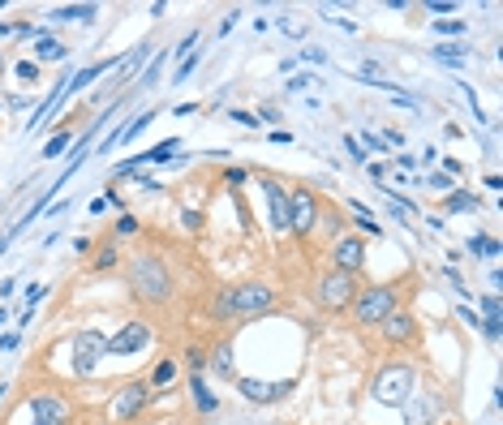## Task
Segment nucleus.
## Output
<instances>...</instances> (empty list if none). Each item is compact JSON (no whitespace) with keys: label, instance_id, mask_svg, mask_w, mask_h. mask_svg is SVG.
<instances>
[{"label":"nucleus","instance_id":"nucleus-1","mask_svg":"<svg viewBox=\"0 0 503 425\" xmlns=\"http://www.w3.org/2000/svg\"><path fill=\"white\" fill-rule=\"evenodd\" d=\"M129 283H133V292L151 305H163L173 297V275H168L163 258H155V254H138L129 262Z\"/></svg>","mask_w":503,"mask_h":425},{"label":"nucleus","instance_id":"nucleus-2","mask_svg":"<svg viewBox=\"0 0 503 425\" xmlns=\"http://www.w3.org/2000/svg\"><path fill=\"white\" fill-rule=\"evenodd\" d=\"M276 305V292L267 283H237V288H224L215 301L220 318H258Z\"/></svg>","mask_w":503,"mask_h":425},{"label":"nucleus","instance_id":"nucleus-3","mask_svg":"<svg viewBox=\"0 0 503 425\" xmlns=\"http://www.w3.org/2000/svg\"><path fill=\"white\" fill-rule=\"evenodd\" d=\"M370 396H375L379 404H387V408H405V404L413 400V370H409L405 361L383 365L379 378L370 382Z\"/></svg>","mask_w":503,"mask_h":425},{"label":"nucleus","instance_id":"nucleus-4","mask_svg":"<svg viewBox=\"0 0 503 425\" xmlns=\"http://www.w3.org/2000/svg\"><path fill=\"white\" fill-rule=\"evenodd\" d=\"M400 301V283H379V288H357L353 297V318L361 327H379L383 318L396 309Z\"/></svg>","mask_w":503,"mask_h":425},{"label":"nucleus","instance_id":"nucleus-5","mask_svg":"<svg viewBox=\"0 0 503 425\" xmlns=\"http://www.w3.org/2000/svg\"><path fill=\"white\" fill-rule=\"evenodd\" d=\"M108 357V335L104 331H95V327H82L78 335H74V374L78 378H86V374H95V365Z\"/></svg>","mask_w":503,"mask_h":425},{"label":"nucleus","instance_id":"nucleus-6","mask_svg":"<svg viewBox=\"0 0 503 425\" xmlns=\"http://www.w3.org/2000/svg\"><path fill=\"white\" fill-rule=\"evenodd\" d=\"M314 297H318L323 309H344V305H353V297H357V283H353V275H344V271H327V275L314 283Z\"/></svg>","mask_w":503,"mask_h":425},{"label":"nucleus","instance_id":"nucleus-7","mask_svg":"<svg viewBox=\"0 0 503 425\" xmlns=\"http://www.w3.org/2000/svg\"><path fill=\"white\" fill-rule=\"evenodd\" d=\"M26 412H30V425H69V417H74L69 400H65L60 391H39V396H30Z\"/></svg>","mask_w":503,"mask_h":425},{"label":"nucleus","instance_id":"nucleus-8","mask_svg":"<svg viewBox=\"0 0 503 425\" xmlns=\"http://www.w3.org/2000/svg\"><path fill=\"white\" fill-rule=\"evenodd\" d=\"M288 228H293L297 236H310V232L318 228V198H314L306 185L288 194Z\"/></svg>","mask_w":503,"mask_h":425},{"label":"nucleus","instance_id":"nucleus-9","mask_svg":"<svg viewBox=\"0 0 503 425\" xmlns=\"http://www.w3.org/2000/svg\"><path fill=\"white\" fill-rule=\"evenodd\" d=\"M147 404H151V386H147V382H129V386H121L116 400H112V421H129V417H138Z\"/></svg>","mask_w":503,"mask_h":425},{"label":"nucleus","instance_id":"nucleus-10","mask_svg":"<svg viewBox=\"0 0 503 425\" xmlns=\"http://www.w3.org/2000/svg\"><path fill=\"white\" fill-rule=\"evenodd\" d=\"M147 344H151V327H147V323H125L116 335H108V352H116V357L142 352Z\"/></svg>","mask_w":503,"mask_h":425},{"label":"nucleus","instance_id":"nucleus-11","mask_svg":"<svg viewBox=\"0 0 503 425\" xmlns=\"http://www.w3.org/2000/svg\"><path fill=\"white\" fill-rule=\"evenodd\" d=\"M293 378H284V382H258V378H237V391L246 396V400H254V404H271V400H284L288 391H293Z\"/></svg>","mask_w":503,"mask_h":425},{"label":"nucleus","instance_id":"nucleus-12","mask_svg":"<svg viewBox=\"0 0 503 425\" xmlns=\"http://www.w3.org/2000/svg\"><path fill=\"white\" fill-rule=\"evenodd\" d=\"M331 258H335V271H344V275L361 271V267H365V245H361V236H335Z\"/></svg>","mask_w":503,"mask_h":425},{"label":"nucleus","instance_id":"nucleus-13","mask_svg":"<svg viewBox=\"0 0 503 425\" xmlns=\"http://www.w3.org/2000/svg\"><path fill=\"white\" fill-rule=\"evenodd\" d=\"M262 194H267V206H271V228L288 232V189L276 176H262Z\"/></svg>","mask_w":503,"mask_h":425},{"label":"nucleus","instance_id":"nucleus-14","mask_svg":"<svg viewBox=\"0 0 503 425\" xmlns=\"http://www.w3.org/2000/svg\"><path fill=\"white\" fill-rule=\"evenodd\" d=\"M379 327H383V339H387V344H409V339H417V323H413V313L391 309Z\"/></svg>","mask_w":503,"mask_h":425},{"label":"nucleus","instance_id":"nucleus-15","mask_svg":"<svg viewBox=\"0 0 503 425\" xmlns=\"http://www.w3.org/2000/svg\"><path fill=\"white\" fill-rule=\"evenodd\" d=\"M349 210H353V228H357V232H365V236H383V224L375 220V210L365 206V202L349 198Z\"/></svg>","mask_w":503,"mask_h":425},{"label":"nucleus","instance_id":"nucleus-16","mask_svg":"<svg viewBox=\"0 0 503 425\" xmlns=\"http://www.w3.org/2000/svg\"><path fill=\"white\" fill-rule=\"evenodd\" d=\"M69 56V48H65L60 39H52V34H39V43H35V65H56Z\"/></svg>","mask_w":503,"mask_h":425},{"label":"nucleus","instance_id":"nucleus-17","mask_svg":"<svg viewBox=\"0 0 503 425\" xmlns=\"http://www.w3.org/2000/svg\"><path fill=\"white\" fill-rule=\"evenodd\" d=\"M189 400H194L198 412H215V408H220V400L211 396V386L203 382V374H194V378H189Z\"/></svg>","mask_w":503,"mask_h":425},{"label":"nucleus","instance_id":"nucleus-18","mask_svg":"<svg viewBox=\"0 0 503 425\" xmlns=\"http://www.w3.org/2000/svg\"><path fill=\"white\" fill-rule=\"evenodd\" d=\"M48 18H52V22H90V18H99V9H95V5H60V9H52Z\"/></svg>","mask_w":503,"mask_h":425},{"label":"nucleus","instance_id":"nucleus-19","mask_svg":"<svg viewBox=\"0 0 503 425\" xmlns=\"http://www.w3.org/2000/svg\"><path fill=\"white\" fill-rule=\"evenodd\" d=\"M207 365L215 370V374H224V378H232V344L224 339V344H215V352L207 357Z\"/></svg>","mask_w":503,"mask_h":425},{"label":"nucleus","instance_id":"nucleus-20","mask_svg":"<svg viewBox=\"0 0 503 425\" xmlns=\"http://www.w3.org/2000/svg\"><path fill=\"white\" fill-rule=\"evenodd\" d=\"M482 202H478V194H469V189H452L448 194V202H443V210L452 215V210H478Z\"/></svg>","mask_w":503,"mask_h":425},{"label":"nucleus","instance_id":"nucleus-21","mask_svg":"<svg viewBox=\"0 0 503 425\" xmlns=\"http://www.w3.org/2000/svg\"><path fill=\"white\" fill-rule=\"evenodd\" d=\"M469 254H478V258H499V241L478 232V236H469Z\"/></svg>","mask_w":503,"mask_h":425},{"label":"nucleus","instance_id":"nucleus-22","mask_svg":"<svg viewBox=\"0 0 503 425\" xmlns=\"http://www.w3.org/2000/svg\"><path fill=\"white\" fill-rule=\"evenodd\" d=\"M116 258H121V245H116V236H112V241L104 245V250H99V254L90 258V267H95V271H108V267H116Z\"/></svg>","mask_w":503,"mask_h":425},{"label":"nucleus","instance_id":"nucleus-23","mask_svg":"<svg viewBox=\"0 0 503 425\" xmlns=\"http://www.w3.org/2000/svg\"><path fill=\"white\" fill-rule=\"evenodd\" d=\"M177 382V361H159L151 370V386H173Z\"/></svg>","mask_w":503,"mask_h":425},{"label":"nucleus","instance_id":"nucleus-24","mask_svg":"<svg viewBox=\"0 0 503 425\" xmlns=\"http://www.w3.org/2000/svg\"><path fill=\"white\" fill-rule=\"evenodd\" d=\"M434 56L448 60V65H460V60H464V48H460V43H439V48H434Z\"/></svg>","mask_w":503,"mask_h":425},{"label":"nucleus","instance_id":"nucleus-25","mask_svg":"<svg viewBox=\"0 0 503 425\" xmlns=\"http://www.w3.org/2000/svg\"><path fill=\"white\" fill-rule=\"evenodd\" d=\"M198 60H203V56H198V52H185V60L177 65V74H173V82H185V78L194 74V69H198Z\"/></svg>","mask_w":503,"mask_h":425},{"label":"nucleus","instance_id":"nucleus-26","mask_svg":"<svg viewBox=\"0 0 503 425\" xmlns=\"http://www.w3.org/2000/svg\"><path fill=\"white\" fill-rule=\"evenodd\" d=\"M469 26L464 22H452V18H434V34H464Z\"/></svg>","mask_w":503,"mask_h":425},{"label":"nucleus","instance_id":"nucleus-27","mask_svg":"<svg viewBox=\"0 0 503 425\" xmlns=\"http://www.w3.org/2000/svg\"><path fill=\"white\" fill-rule=\"evenodd\" d=\"M65 147H69V133H65V129H60V133H56V137L48 142V147H43V159H56V155H60Z\"/></svg>","mask_w":503,"mask_h":425},{"label":"nucleus","instance_id":"nucleus-28","mask_svg":"<svg viewBox=\"0 0 503 425\" xmlns=\"http://www.w3.org/2000/svg\"><path fill=\"white\" fill-rule=\"evenodd\" d=\"M13 74H18L22 82H35V78H39V65H35V60H18V65H13Z\"/></svg>","mask_w":503,"mask_h":425},{"label":"nucleus","instance_id":"nucleus-29","mask_svg":"<svg viewBox=\"0 0 503 425\" xmlns=\"http://www.w3.org/2000/svg\"><path fill=\"white\" fill-rule=\"evenodd\" d=\"M133 232H138V220H133L129 210H125V215L116 220V241H125V236H133Z\"/></svg>","mask_w":503,"mask_h":425},{"label":"nucleus","instance_id":"nucleus-30","mask_svg":"<svg viewBox=\"0 0 503 425\" xmlns=\"http://www.w3.org/2000/svg\"><path fill=\"white\" fill-rule=\"evenodd\" d=\"M228 121H237V125H246V129H258V116L246 112V108H228Z\"/></svg>","mask_w":503,"mask_h":425},{"label":"nucleus","instance_id":"nucleus-31","mask_svg":"<svg viewBox=\"0 0 503 425\" xmlns=\"http://www.w3.org/2000/svg\"><path fill=\"white\" fill-rule=\"evenodd\" d=\"M306 86H318V78H314V74H297V78H288V90H293V95H301Z\"/></svg>","mask_w":503,"mask_h":425},{"label":"nucleus","instance_id":"nucleus-32","mask_svg":"<svg viewBox=\"0 0 503 425\" xmlns=\"http://www.w3.org/2000/svg\"><path fill=\"white\" fill-rule=\"evenodd\" d=\"M430 189H439V194H452L456 185H452V176H448V172H434V176H430Z\"/></svg>","mask_w":503,"mask_h":425},{"label":"nucleus","instance_id":"nucleus-33","mask_svg":"<svg viewBox=\"0 0 503 425\" xmlns=\"http://www.w3.org/2000/svg\"><path fill=\"white\" fill-rule=\"evenodd\" d=\"M323 18H327L331 26H340V30H349V34H357V22H349V18H335L331 9H323Z\"/></svg>","mask_w":503,"mask_h":425},{"label":"nucleus","instance_id":"nucleus-34","mask_svg":"<svg viewBox=\"0 0 503 425\" xmlns=\"http://www.w3.org/2000/svg\"><path fill=\"white\" fill-rule=\"evenodd\" d=\"M224 181H228V185H246V181H250V172H246V168H228V172H224Z\"/></svg>","mask_w":503,"mask_h":425},{"label":"nucleus","instance_id":"nucleus-35","mask_svg":"<svg viewBox=\"0 0 503 425\" xmlns=\"http://www.w3.org/2000/svg\"><path fill=\"white\" fill-rule=\"evenodd\" d=\"M280 30H284V34H293V39H301V34H306V26H297L293 18H280Z\"/></svg>","mask_w":503,"mask_h":425},{"label":"nucleus","instance_id":"nucleus-36","mask_svg":"<svg viewBox=\"0 0 503 425\" xmlns=\"http://www.w3.org/2000/svg\"><path fill=\"white\" fill-rule=\"evenodd\" d=\"M344 147H349V155H353V159H357V163H365V151H361V142H357V137H353V133H349V137H344Z\"/></svg>","mask_w":503,"mask_h":425},{"label":"nucleus","instance_id":"nucleus-37","mask_svg":"<svg viewBox=\"0 0 503 425\" xmlns=\"http://www.w3.org/2000/svg\"><path fill=\"white\" fill-rule=\"evenodd\" d=\"M456 5H452V0H430V5H426V13H434V18H439V13H452Z\"/></svg>","mask_w":503,"mask_h":425},{"label":"nucleus","instance_id":"nucleus-38","mask_svg":"<svg viewBox=\"0 0 503 425\" xmlns=\"http://www.w3.org/2000/svg\"><path fill=\"white\" fill-rule=\"evenodd\" d=\"M301 60H310V65H327V52H323V48H306V52H301Z\"/></svg>","mask_w":503,"mask_h":425},{"label":"nucleus","instance_id":"nucleus-39","mask_svg":"<svg viewBox=\"0 0 503 425\" xmlns=\"http://www.w3.org/2000/svg\"><path fill=\"white\" fill-rule=\"evenodd\" d=\"M280 121V108H271V103H267V108L258 112V125H276Z\"/></svg>","mask_w":503,"mask_h":425},{"label":"nucleus","instance_id":"nucleus-40","mask_svg":"<svg viewBox=\"0 0 503 425\" xmlns=\"http://www.w3.org/2000/svg\"><path fill=\"white\" fill-rule=\"evenodd\" d=\"M237 22H241V9H232V13H228V18L220 22V34H228V30H232V26H237Z\"/></svg>","mask_w":503,"mask_h":425},{"label":"nucleus","instance_id":"nucleus-41","mask_svg":"<svg viewBox=\"0 0 503 425\" xmlns=\"http://www.w3.org/2000/svg\"><path fill=\"white\" fill-rule=\"evenodd\" d=\"M181 224H185L189 232H198V215H194V210H181Z\"/></svg>","mask_w":503,"mask_h":425},{"label":"nucleus","instance_id":"nucleus-42","mask_svg":"<svg viewBox=\"0 0 503 425\" xmlns=\"http://www.w3.org/2000/svg\"><path fill=\"white\" fill-rule=\"evenodd\" d=\"M391 163H396V168H413L417 159H413V155H391Z\"/></svg>","mask_w":503,"mask_h":425},{"label":"nucleus","instance_id":"nucleus-43","mask_svg":"<svg viewBox=\"0 0 503 425\" xmlns=\"http://www.w3.org/2000/svg\"><path fill=\"white\" fill-rule=\"evenodd\" d=\"M173 425H177V421H173Z\"/></svg>","mask_w":503,"mask_h":425}]
</instances>
